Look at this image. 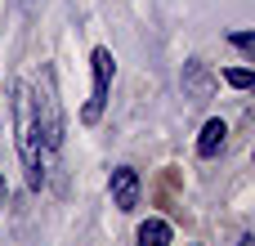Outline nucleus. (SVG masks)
Segmentation results:
<instances>
[{"mask_svg": "<svg viewBox=\"0 0 255 246\" xmlns=\"http://www.w3.org/2000/svg\"><path fill=\"white\" fill-rule=\"evenodd\" d=\"M13 125H18V157L27 170V184L40 188L45 184V143L36 130V108H31V85L13 81Z\"/></svg>", "mask_w": 255, "mask_h": 246, "instance_id": "nucleus-1", "label": "nucleus"}, {"mask_svg": "<svg viewBox=\"0 0 255 246\" xmlns=\"http://www.w3.org/2000/svg\"><path fill=\"white\" fill-rule=\"evenodd\" d=\"M31 108H36V130H40L45 157H54L58 143H63V103H58V90H54V72L49 67H40V81L31 90Z\"/></svg>", "mask_w": 255, "mask_h": 246, "instance_id": "nucleus-2", "label": "nucleus"}, {"mask_svg": "<svg viewBox=\"0 0 255 246\" xmlns=\"http://www.w3.org/2000/svg\"><path fill=\"white\" fill-rule=\"evenodd\" d=\"M90 67H94V85H90V103H85V121L94 125L99 117H103V108H108V85H112V49H94L90 54Z\"/></svg>", "mask_w": 255, "mask_h": 246, "instance_id": "nucleus-3", "label": "nucleus"}, {"mask_svg": "<svg viewBox=\"0 0 255 246\" xmlns=\"http://www.w3.org/2000/svg\"><path fill=\"white\" fill-rule=\"evenodd\" d=\"M108 193H112V206L130 215V211L139 206V175H134L130 166H117V170L108 175Z\"/></svg>", "mask_w": 255, "mask_h": 246, "instance_id": "nucleus-4", "label": "nucleus"}, {"mask_svg": "<svg viewBox=\"0 0 255 246\" xmlns=\"http://www.w3.org/2000/svg\"><path fill=\"white\" fill-rule=\"evenodd\" d=\"M224 143H229V125L220 121V117H211L206 125H202V134H197V157H220L224 152Z\"/></svg>", "mask_w": 255, "mask_h": 246, "instance_id": "nucleus-5", "label": "nucleus"}, {"mask_svg": "<svg viewBox=\"0 0 255 246\" xmlns=\"http://www.w3.org/2000/svg\"><path fill=\"white\" fill-rule=\"evenodd\" d=\"M134 242L139 246H170V224L166 220H143L139 233H134Z\"/></svg>", "mask_w": 255, "mask_h": 246, "instance_id": "nucleus-6", "label": "nucleus"}, {"mask_svg": "<svg viewBox=\"0 0 255 246\" xmlns=\"http://www.w3.org/2000/svg\"><path fill=\"white\" fill-rule=\"evenodd\" d=\"M184 85L193 90V99H206V94H211V76H206V67H202V63H188V67H184Z\"/></svg>", "mask_w": 255, "mask_h": 246, "instance_id": "nucleus-7", "label": "nucleus"}, {"mask_svg": "<svg viewBox=\"0 0 255 246\" xmlns=\"http://www.w3.org/2000/svg\"><path fill=\"white\" fill-rule=\"evenodd\" d=\"M224 81H229V85H233V90H251V67H229V72H224Z\"/></svg>", "mask_w": 255, "mask_h": 246, "instance_id": "nucleus-8", "label": "nucleus"}, {"mask_svg": "<svg viewBox=\"0 0 255 246\" xmlns=\"http://www.w3.org/2000/svg\"><path fill=\"white\" fill-rule=\"evenodd\" d=\"M229 40H233V45H238L242 54H251V49H255V36H251V31H233Z\"/></svg>", "mask_w": 255, "mask_h": 246, "instance_id": "nucleus-9", "label": "nucleus"}, {"mask_svg": "<svg viewBox=\"0 0 255 246\" xmlns=\"http://www.w3.org/2000/svg\"><path fill=\"white\" fill-rule=\"evenodd\" d=\"M0 202H4V179H0Z\"/></svg>", "mask_w": 255, "mask_h": 246, "instance_id": "nucleus-10", "label": "nucleus"}, {"mask_svg": "<svg viewBox=\"0 0 255 246\" xmlns=\"http://www.w3.org/2000/svg\"><path fill=\"white\" fill-rule=\"evenodd\" d=\"M27 4H31V0H27Z\"/></svg>", "mask_w": 255, "mask_h": 246, "instance_id": "nucleus-11", "label": "nucleus"}]
</instances>
